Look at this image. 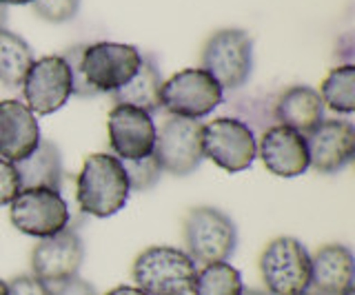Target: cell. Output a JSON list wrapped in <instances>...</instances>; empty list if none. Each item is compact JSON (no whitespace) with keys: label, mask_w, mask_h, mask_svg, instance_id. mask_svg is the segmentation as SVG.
<instances>
[{"label":"cell","mask_w":355,"mask_h":295,"mask_svg":"<svg viewBox=\"0 0 355 295\" xmlns=\"http://www.w3.org/2000/svg\"><path fill=\"white\" fill-rule=\"evenodd\" d=\"M7 295H51V287L36 276H18L7 282Z\"/></svg>","instance_id":"cell-28"},{"label":"cell","mask_w":355,"mask_h":295,"mask_svg":"<svg viewBox=\"0 0 355 295\" xmlns=\"http://www.w3.org/2000/svg\"><path fill=\"white\" fill-rule=\"evenodd\" d=\"M122 167H125L131 191H149L162 176V169L153 154L140 160H122Z\"/></svg>","instance_id":"cell-24"},{"label":"cell","mask_w":355,"mask_h":295,"mask_svg":"<svg viewBox=\"0 0 355 295\" xmlns=\"http://www.w3.org/2000/svg\"><path fill=\"white\" fill-rule=\"evenodd\" d=\"M31 9L47 23H67L78 16L80 0H33Z\"/></svg>","instance_id":"cell-25"},{"label":"cell","mask_w":355,"mask_h":295,"mask_svg":"<svg viewBox=\"0 0 355 295\" xmlns=\"http://www.w3.org/2000/svg\"><path fill=\"white\" fill-rule=\"evenodd\" d=\"M162 82H164V78L158 69V64H155L151 58L142 56V64L136 71V75H133L125 87H120L118 91L111 93V98H114L116 105L136 107L151 116L162 109V105H160Z\"/></svg>","instance_id":"cell-20"},{"label":"cell","mask_w":355,"mask_h":295,"mask_svg":"<svg viewBox=\"0 0 355 295\" xmlns=\"http://www.w3.org/2000/svg\"><path fill=\"white\" fill-rule=\"evenodd\" d=\"M153 156L162 173L189 176L205 160L202 151V123L191 118L169 116L155 129Z\"/></svg>","instance_id":"cell-6"},{"label":"cell","mask_w":355,"mask_h":295,"mask_svg":"<svg viewBox=\"0 0 355 295\" xmlns=\"http://www.w3.org/2000/svg\"><path fill=\"white\" fill-rule=\"evenodd\" d=\"M9 217L20 233L42 240L69 226V206L60 191L33 187L9 202Z\"/></svg>","instance_id":"cell-8"},{"label":"cell","mask_w":355,"mask_h":295,"mask_svg":"<svg viewBox=\"0 0 355 295\" xmlns=\"http://www.w3.org/2000/svg\"><path fill=\"white\" fill-rule=\"evenodd\" d=\"M309 167L320 173H338L355 156V127L347 120H322L304 134Z\"/></svg>","instance_id":"cell-14"},{"label":"cell","mask_w":355,"mask_h":295,"mask_svg":"<svg viewBox=\"0 0 355 295\" xmlns=\"http://www.w3.org/2000/svg\"><path fill=\"white\" fill-rule=\"evenodd\" d=\"M240 295H269L266 291H258V289H242Z\"/></svg>","instance_id":"cell-33"},{"label":"cell","mask_w":355,"mask_h":295,"mask_svg":"<svg viewBox=\"0 0 355 295\" xmlns=\"http://www.w3.org/2000/svg\"><path fill=\"white\" fill-rule=\"evenodd\" d=\"M85 260V244L76 229H62L42 238L31 251V271L44 284H58L78 276Z\"/></svg>","instance_id":"cell-12"},{"label":"cell","mask_w":355,"mask_h":295,"mask_svg":"<svg viewBox=\"0 0 355 295\" xmlns=\"http://www.w3.org/2000/svg\"><path fill=\"white\" fill-rule=\"evenodd\" d=\"M7 25V5L0 3V29H5Z\"/></svg>","instance_id":"cell-31"},{"label":"cell","mask_w":355,"mask_h":295,"mask_svg":"<svg viewBox=\"0 0 355 295\" xmlns=\"http://www.w3.org/2000/svg\"><path fill=\"white\" fill-rule=\"evenodd\" d=\"M344 295H355V289H351V291H347V293H344Z\"/></svg>","instance_id":"cell-35"},{"label":"cell","mask_w":355,"mask_h":295,"mask_svg":"<svg viewBox=\"0 0 355 295\" xmlns=\"http://www.w3.org/2000/svg\"><path fill=\"white\" fill-rule=\"evenodd\" d=\"M129 180L122 160L109 154H92L83 162L76 180V198L80 211L94 217H109L125 209Z\"/></svg>","instance_id":"cell-1"},{"label":"cell","mask_w":355,"mask_h":295,"mask_svg":"<svg viewBox=\"0 0 355 295\" xmlns=\"http://www.w3.org/2000/svg\"><path fill=\"white\" fill-rule=\"evenodd\" d=\"M244 289L242 276L229 262H214L196 273L191 293L193 295H240Z\"/></svg>","instance_id":"cell-23"},{"label":"cell","mask_w":355,"mask_h":295,"mask_svg":"<svg viewBox=\"0 0 355 295\" xmlns=\"http://www.w3.org/2000/svg\"><path fill=\"white\" fill-rule=\"evenodd\" d=\"M260 273L269 295H302L311 287V256L300 240L275 238L262 251Z\"/></svg>","instance_id":"cell-5"},{"label":"cell","mask_w":355,"mask_h":295,"mask_svg":"<svg viewBox=\"0 0 355 295\" xmlns=\"http://www.w3.org/2000/svg\"><path fill=\"white\" fill-rule=\"evenodd\" d=\"M302 295H318V293H313V291H306V293H302Z\"/></svg>","instance_id":"cell-36"},{"label":"cell","mask_w":355,"mask_h":295,"mask_svg":"<svg viewBox=\"0 0 355 295\" xmlns=\"http://www.w3.org/2000/svg\"><path fill=\"white\" fill-rule=\"evenodd\" d=\"M51 295H98V291L83 278H69L58 284H51Z\"/></svg>","instance_id":"cell-29"},{"label":"cell","mask_w":355,"mask_h":295,"mask_svg":"<svg viewBox=\"0 0 355 295\" xmlns=\"http://www.w3.org/2000/svg\"><path fill=\"white\" fill-rule=\"evenodd\" d=\"M222 91L240 89L253 71V40L242 29H220L202 47V67Z\"/></svg>","instance_id":"cell-4"},{"label":"cell","mask_w":355,"mask_h":295,"mask_svg":"<svg viewBox=\"0 0 355 295\" xmlns=\"http://www.w3.org/2000/svg\"><path fill=\"white\" fill-rule=\"evenodd\" d=\"M353 289V253L344 244H327L311 258V287L318 295H344Z\"/></svg>","instance_id":"cell-17"},{"label":"cell","mask_w":355,"mask_h":295,"mask_svg":"<svg viewBox=\"0 0 355 295\" xmlns=\"http://www.w3.org/2000/svg\"><path fill=\"white\" fill-rule=\"evenodd\" d=\"M142 64L138 47L125 42H94L83 47L80 71L98 93H114L125 87Z\"/></svg>","instance_id":"cell-7"},{"label":"cell","mask_w":355,"mask_h":295,"mask_svg":"<svg viewBox=\"0 0 355 295\" xmlns=\"http://www.w3.org/2000/svg\"><path fill=\"white\" fill-rule=\"evenodd\" d=\"M322 105H327L331 111L353 114L355 111V67L353 64H340L333 67L322 82L318 91Z\"/></svg>","instance_id":"cell-22"},{"label":"cell","mask_w":355,"mask_h":295,"mask_svg":"<svg viewBox=\"0 0 355 295\" xmlns=\"http://www.w3.org/2000/svg\"><path fill=\"white\" fill-rule=\"evenodd\" d=\"M33 62V51L25 38L9 29H0V84L18 89Z\"/></svg>","instance_id":"cell-21"},{"label":"cell","mask_w":355,"mask_h":295,"mask_svg":"<svg viewBox=\"0 0 355 295\" xmlns=\"http://www.w3.org/2000/svg\"><path fill=\"white\" fill-rule=\"evenodd\" d=\"M107 295H147V293L140 291L138 287H116V289H111Z\"/></svg>","instance_id":"cell-30"},{"label":"cell","mask_w":355,"mask_h":295,"mask_svg":"<svg viewBox=\"0 0 355 295\" xmlns=\"http://www.w3.org/2000/svg\"><path fill=\"white\" fill-rule=\"evenodd\" d=\"M0 295H7V282L0 280Z\"/></svg>","instance_id":"cell-34"},{"label":"cell","mask_w":355,"mask_h":295,"mask_svg":"<svg viewBox=\"0 0 355 295\" xmlns=\"http://www.w3.org/2000/svg\"><path fill=\"white\" fill-rule=\"evenodd\" d=\"M109 145L118 160H140L153 154L155 123L147 111L127 105H114L107 120Z\"/></svg>","instance_id":"cell-13"},{"label":"cell","mask_w":355,"mask_h":295,"mask_svg":"<svg viewBox=\"0 0 355 295\" xmlns=\"http://www.w3.org/2000/svg\"><path fill=\"white\" fill-rule=\"evenodd\" d=\"M83 47H85V45L69 47V49H64V51L60 53V56H62V60L67 62V67H69V73H71V96H78V98H94V96H98V91L85 80V75H83V71H80Z\"/></svg>","instance_id":"cell-26"},{"label":"cell","mask_w":355,"mask_h":295,"mask_svg":"<svg viewBox=\"0 0 355 295\" xmlns=\"http://www.w3.org/2000/svg\"><path fill=\"white\" fill-rule=\"evenodd\" d=\"M40 127L31 109L20 100H0V158L25 160L40 145Z\"/></svg>","instance_id":"cell-16"},{"label":"cell","mask_w":355,"mask_h":295,"mask_svg":"<svg viewBox=\"0 0 355 295\" xmlns=\"http://www.w3.org/2000/svg\"><path fill=\"white\" fill-rule=\"evenodd\" d=\"M22 98L33 116H49L71 98V73L62 56H44L31 62L22 80Z\"/></svg>","instance_id":"cell-11"},{"label":"cell","mask_w":355,"mask_h":295,"mask_svg":"<svg viewBox=\"0 0 355 295\" xmlns=\"http://www.w3.org/2000/svg\"><path fill=\"white\" fill-rule=\"evenodd\" d=\"M184 253L196 265L227 262L238 247V229L231 217L216 206H196L187 213L184 224Z\"/></svg>","instance_id":"cell-3"},{"label":"cell","mask_w":355,"mask_h":295,"mask_svg":"<svg viewBox=\"0 0 355 295\" xmlns=\"http://www.w3.org/2000/svg\"><path fill=\"white\" fill-rule=\"evenodd\" d=\"M3 5H31L33 0H0Z\"/></svg>","instance_id":"cell-32"},{"label":"cell","mask_w":355,"mask_h":295,"mask_svg":"<svg viewBox=\"0 0 355 295\" xmlns=\"http://www.w3.org/2000/svg\"><path fill=\"white\" fill-rule=\"evenodd\" d=\"M198 265L182 249L149 247L133 260L131 276L136 287L147 295H189Z\"/></svg>","instance_id":"cell-2"},{"label":"cell","mask_w":355,"mask_h":295,"mask_svg":"<svg viewBox=\"0 0 355 295\" xmlns=\"http://www.w3.org/2000/svg\"><path fill=\"white\" fill-rule=\"evenodd\" d=\"M22 191L16 165L0 158V206L9 204Z\"/></svg>","instance_id":"cell-27"},{"label":"cell","mask_w":355,"mask_h":295,"mask_svg":"<svg viewBox=\"0 0 355 295\" xmlns=\"http://www.w3.org/2000/svg\"><path fill=\"white\" fill-rule=\"evenodd\" d=\"M273 118L277 125L304 136L324 120V105H322V98L313 87L293 84L275 98Z\"/></svg>","instance_id":"cell-18"},{"label":"cell","mask_w":355,"mask_h":295,"mask_svg":"<svg viewBox=\"0 0 355 295\" xmlns=\"http://www.w3.org/2000/svg\"><path fill=\"white\" fill-rule=\"evenodd\" d=\"M222 102V87L205 69H182L162 82L160 105L169 116L200 120Z\"/></svg>","instance_id":"cell-10"},{"label":"cell","mask_w":355,"mask_h":295,"mask_svg":"<svg viewBox=\"0 0 355 295\" xmlns=\"http://www.w3.org/2000/svg\"><path fill=\"white\" fill-rule=\"evenodd\" d=\"M16 171L22 189L44 187L60 191L64 169L58 145H53L51 140H40V145L25 160L16 162Z\"/></svg>","instance_id":"cell-19"},{"label":"cell","mask_w":355,"mask_h":295,"mask_svg":"<svg viewBox=\"0 0 355 295\" xmlns=\"http://www.w3.org/2000/svg\"><path fill=\"white\" fill-rule=\"evenodd\" d=\"M258 156L262 158L264 167L280 178H297L309 169L304 136L282 125H273L262 131Z\"/></svg>","instance_id":"cell-15"},{"label":"cell","mask_w":355,"mask_h":295,"mask_svg":"<svg viewBox=\"0 0 355 295\" xmlns=\"http://www.w3.org/2000/svg\"><path fill=\"white\" fill-rule=\"evenodd\" d=\"M205 158L214 160L220 169L240 173L253 165L258 156V140L249 125L238 118H216L202 125Z\"/></svg>","instance_id":"cell-9"}]
</instances>
